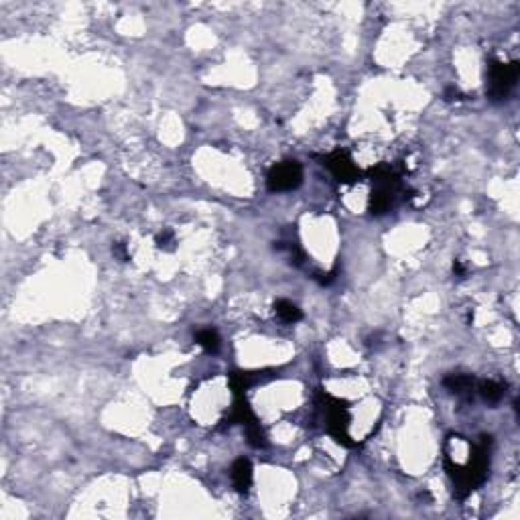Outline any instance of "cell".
I'll return each instance as SVG.
<instances>
[{"instance_id":"6da1fadb","label":"cell","mask_w":520,"mask_h":520,"mask_svg":"<svg viewBox=\"0 0 520 520\" xmlns=\"http://www.w3.org/2000/svg\"><path fill=\"white\" fill-rule=\"evenodd\" d=\"M490 447H492V437L482 435L479 441L472 447L469 460L465 465H457L451 462L450 457H445V469L453 479V490H455V498L457 500H465L474 490H478L479 486L486 482L488 476V467H490Z\"/></svg>"},{"instance_id":"7a4b0ae2","label":"cell","mask_w":520,"mask_h":520,"mask_svg":"<svg viewBox=\"0 0 520 520\" xmlns=\"http://www.w3.org/2000/svg\"><path fill=\"white\" fill-rule=\"evenodd\" d=\"M315 405L324 413L325 431L334 437L339 445H344V447H356L358 443L348 433V427H350V408H348V403L341 400V398L331 396V394L325 393V391H317V394H315Z\"/></svg>"},{"instance_id":"3957f363","label":"cell","mask_w":520,"mask_h":520,"mask_svg":"<svg viewBox=\"0 0 520 520\" xmlns=\"http://www.w3.org/2000/svg\"><path fill=\"white\" fill-rule=\"evenodd\" d=\"M370 179L374 183L372 196H370V211L374 216H382L394 208L396 196L400 191V173L393 165H376L368 171Z\"/></svg>"},{"instance_id":"277c9868","label":"cell","mask_w":520,"mask_h":520,"mask_svg":"<svg viewBox=\"0 0 520 520\" xmlns=\"http://www.w3.org/2000/svg\"><path fill=\"white\" fill-rule=\"evenodd\" d=\"M519 61L502 63L490 59L488 63V82H486V96L492 102H504L514 90L519 80Z\"/></svg>"},{"instance_id":"5b68a950","label":"cell","mask_w":520,"mask_h":520,"mask_svg":"<svg viewBox=\"0 0 520 520\" xmlns=\"http://www.w3.org/2000/svg\"><path fill=\"white\" fill-rule=\"evenodd\" d=\"M303 183V167L295 159H287L272 165L267 175V187L272 193L293 191Z\"/></svg>"},{"instance_id":"8992f818","label":"cell","mask_w":520,"mask_h":520,"mask_svg":"<svg viewBox=\"0 0 520 520\" xmlns=\"http://www.w3.org/2000/svg\"><path fill=\"white\" fill-rule=\"evenodd\" d=\"M319 161H322V165H324L325 169L329 171L341 183H356L360 179V175H362L360 169L356 167V163H354L350 153H346L341 149L329 153V155L319 156Z\"/></svg>"},{"instance_id":"52a82bcc","label":"cell","mask_w":520,"mask_h":520,"mask_svg":"<svg viewBox=\"0 0 520 520\" xmlns=\"http://www.w3.org/2000/svg\"><path fill=\"white\" fill-rule=\"evenodd\" d=\"M443 386L450 391L451 394L464 398V400H472L474 398V388H476V378L469 374H450L443 380Z\"/></svg>"},{"instance_id":"ba28073f","label":"cell","mask_w":520,"mask_h":520,"mask_svg":"<svg viewBox=\"0 0 520 520\" xmlns=\"http://www.w3.org/2000/svg\"><path fill=\"white\" fill-rule=\"evenodd\" d=\"M230 476H232V482H234V488H236L240 494H248L250 486H253V476H254L250 460H246V457H238V460L232 464V472H230Z\"/></svg>"},{"instance_id":"9c48e42d","label":"cell","mask_w":520,"mask_h":520,"mask_svg":"<svg viewBox=\"0 0 520 520\" xmlns=\"http://www.w3.org/2000/svg\"><path fill=\"white\" fill-rule=\"evenodd\" d=\"M506 393V382L500 380H482L478 384V394L488 405H498Z\"/></svg>"},{"instance_id":"30bf717a","label":"cell","mask_w":520,"mask_h":520,"mask_svg":"<svg viewBox=\"0 0 520 520\" xmlns=\"http://www.w3.org/2000/svg\"><path fill=\"white\" fill-rule=\"evenodd\" d=\"M275 313L279 315V319H282L285 324H297L303 319V313L297 307L295 303L287 301V299H279L275 301Z\"/></svg>"},{"instance_id":"8fae6325","label":"cell","mask_w":520,"mask_h":520,"mask_svg":"<svg viewBox=\"0 0 520 520\" xmlns=\"http://www.w3.org/2000/svg\"><path fill=\"white\" fill-rule=\"evenodd\" d=\"M196 341L208 351V354H216L220 350L222 346V339H220V334L211 327H203V329H197L196 331Z\"/></svg>"},{"instance_id":"7c38bea8","label":"cell","mask_w":520,"mask_h":520,"mask_svg":"<svg viewBox=\"0 0 520 520\" xmlns=\"http://www.w3.org/2000/svg\"><path fill=\"white\" fill-rule=\"evenodd\" d=\"M155 242L159 248L173 250V244H175V234H173V230H165V232H161V234L156 236Z\"/></svg>"},{"instance_id":"4fadbf2b","label":"cell","mask_w":520,"mask_h":520,"mask_svg":"<svg viewBox=\"0 0 520 520\" xmlns=\"http://www.w3.org/2000/svg\"><path fill=\"white\" fill-rule=\"evenodd\" d=\"M112 253L114 256L120 260V262H127V260H130V256H128V250H127V244L124 242H116L112 246Z\"/></svg>"},{"instance_id":"5bb4252c","label":"cell","mask_w":520,"mask_h":520,"mask_svg":"<svg viewBox=\"0 0 520 520\" xmlns=\"http://www.w3.org/2000/svg\"><path fill=\"white\" fill-rule=\"evenodd\" d=\"M315 281L319 282V285H331V282L336 281V270H331V272H315Z\"/></svg>"},{"instance_id":"9a60e30c","label":"cell","mask_w":520,"mask_h":520,"mask_svg":"<svg viewBox=\"0 0 520 520\" xmlns=\"http://www.w3.org/2000/svg\"><path fill=\"white\" fill-rule=\"evenodd\" d=\"M453 272H455V275H460V277H464L465 275V268L460 260H455V262H453Z\"/></svg>"}]
</instances>
